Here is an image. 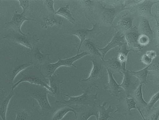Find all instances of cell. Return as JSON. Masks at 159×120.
<instances>
[{"label":"cell","instance_id":"9","mask_svg":"<svg viewBox=\"0 0 159 120\" xmlns=\"http://www.w3.org/2000/svg\"><path fill=\"white\" fill-rule=\"evenodd\" d=\"M29 10H23L21 14L18 13V10L13 13L12 20L5 24V28L7 29L14 30V32L25 35L21 30V27L24 21H34L33 19L27 18V16H30Z\"/></svg>","mask_w":159,"mask_h":120},{"label":"cell","instance_id":"45","mask_svg":"<svg viewBox=\"0 0 159 120\" xmlns=\"http://www.w3.org/2000/svg\"><path fill=\"white\" fill-rule=\"evenodd\" d=\"M158 12H159V10H158Z\"/></svg>","mask_w":159,"mask_h":120},{"label":"cell","instance_id":"27","mask_svg":"<svg viewBox=\"0 0 159 120\" xmlns=\"http://www.w3.org/2000/svg\"><path fill=\"white\" fill-rule=\"evenodd\" d=\"M83 47L86 50V52L89 53L90 55L100 58L103 61H104L103 59L102 54L98 50L97 47L94 43L92 42L91 39L86 40L83 42Z\"/></svg>","mask_w":159,"mask_h":120},{"label":"cell","instance_id":"47","mask_svg":"<svg viewBox=\"0 0 159 120\" xmlns=\"http://www.w3.org/2000/svg\"></svg>","mask_w":159,"mask_h":120},{"label":"cell","instance_id":"20","mask_svg":"<svg viewBox=\"0 0 159 120\" xmlns=\"http://www.w3.org/2000/svg\"><path fill=\"white\" fill-rule=\"evenodd\" d=\"M59 76L56 73L48 79L50 84L49 86L51 89V92L49 93L48 94L55 97L56 101H59L62 99L61 98V88L60 87L62 81L60 80Z\"/></svg>","mask_w":159,"mask_h":120},{"label":"cell","instance_id":"38","mask_svg":"<svg viewBox=\"0 0 159 120\" xmlns=\"http://www.w3.org/2000/svg\"><path fill=\"white\" fill-rule=\"evenodd\" d=\"M138 42H139V44L140 46L143 47L144 46L147 45L150 42V40L148 36L144 35H140Z\"/></svg>","mask_w":159,"mask_h":120},{"label":"cell","instance_id":"17","mask_svg":"<svg viewBox=\"0 0 159 120\" xmlns=\"http://www.w3.org/2000/svg\"><path fill=\"white\" fill-rule=\"evenodd\" d=\"M76 112V120H88L91 116H95L96 120H98V108L95 107L81 106L73 107Z\"/></svg>","mask_w":159,"mask_h":120},{"label":"cell","instance_id":"8","mask_svg":"<svg viewBox=\"0 0 159 120\" xmlns=\"http://www.w3.org/2000/svg\"><path fill=\"white\" fill-rule=\"evenodd\" d=\"M2 39H7L13 41L14 43L22 45L23 46L28 48L29 49H33L35 44L39 42L40 39L37 38L35 35L26 34H20L16 32H13L4 36Z\"/></svg>","mask_w":159,"mask_h":120},{"label":"cell","instance_id":"24","mask_svg":"<svg viewBox=\"0 0 159 120\" xmlns=\"http://www.w3.org/2000/svg\"><path fill=\"white\" fill-rule=\"evenodd\" d=\"M43 28H47L48 26L53 27L55 25L58 26H61L63 23L62 19L59 17L56 16L55 15L48 14L46 16H43L42 17Z\"/></svg>","mask_w":159,"mask_h":120},{"label":"cell","instance_id":"22","mask_svg":"<svg viewBox=\"0 0 159 120\" xmlns=\"http://www.w3.org/2000/svg\"><path fill=\"white\" fill-rule=\"evenodd\" d=\"M108 76V82L104 87L105 90H109V93L112 96L117 97L119 93L121 91L120 90V87L119 84L117 83L113 77V73L108 69H106Z\"/></svg>","mask_w":159,"mask_h":120},{"label":"cell","instance_id":"36","mask_svg":"<svg viewBox=\"0 0 159 120\" xmlns=\"http://www.w3.org/2000/svg\"><path fill=\"white\" fill-rule=\"evenodd\" d=\"M43 2L48 14L56 15V11L54 7L55 2L53 0H45L43 1Z\"/></svg>","mask_w":159,"mask_h":120},{"label":"cell","instance_id":"4","mask_svg":"<svg viewBox=\"0 0 159 120\" xmlns=\"http://www.w3.org/2000/svg\"><path fill=\"white\" fill-rule=\"evenodd\" d=\"M89 89H87L83 91V94L80 96L72 97L68 95L64 94V95L69 97V100H66L62 98L59 101H56V103L73 107H78V106L95 107L97 105L95 100L98 99V93H96L95 94L89 95L88 94Z\"/></svg>","mask_w":159,"mask_h":120},{"label":"cell","instance_id":"23","mask_svg":"<svg viewBox=\"0 0 159 120\" xmlns=\"http://www.w3.org/2000/svg\"><path fill=\"white\" fill-rule=\"evenodd\" d=\"M102 65L106 69L110 70L113 74L114 73H119L122 74L123 69L117 57H114L106 61L104 60L102 62Z\"/></svg>","mask_w":159,"mask_h":120},{"label":"cell","instance_id":"39","mask_svg":"<svg viewBox=\"0 0 159 120\" xmlns=\"http://www.w3.org/2000/svg\"><path fill=\"white\" fill-rule=\"evenodd\" d=\"M20 6L21 7L23 10H29L30 9V1L28 0H19Z\"/></svg>","mask_w":159,"mask_h":120},{"label":"cell","instance_id":"37","mask_svg":"<svg viewBox=\"0 0 159 120\" xmlns=\"http://www.w3.org/2000/svg\"><path fill=\"white\" fill-rule=\"evenodd\" d=\"M148 66V70H153L159 74V57H156L152 60L151 64Z\"/></svg>","mask_w":159,"mask_h":120},{"label":"cell","instance_id":"28","mask_svg":"<svg viewBox=\"0 0 159 120\" xmlns=\"http://www.w3.org/2000/svg\"><path fill=\"white\" fill-rule=\"evenodd\" d=\"M127 43H125L117 51L118 54L117 57L118 59L121 64L123 71L126 70V62H127L128 54L130 51H133L132 49H127Z\"/></svg>","mask_w":159,"mask_h":120},{"label":"cell","instance_id":"3","mask_svg":"<svg viewBox=\"0 0 159 120\" xmlns=\"http://www.w3.org/2000/svg\"><path fill=\"white\" fill-rule=\"evenodd\" d=\"M100 7L98 11V18L102 23L110 26L113 25V21L115 18L122 11L129 9L126 7L124 3L119 2L114 5L113 7H107L103 6L102 2H100Z\"/></svg>","mask_w":159,"mask_h":120},{"label":"cell","instance_id":"35","mask_svg":"<svg viewBox=\"0 0 159 120\" xmlns=\"http://www.w3.org/2000/svg\"><path fill=\"white\" fill-rule=\"evenodd\" d=\"M143 115L145 120H157L159 117V105L152 108L149 112Z\"/></svg>","mask_w":159,"mask_h":120},{"label":"cell","instance_id":"25","mask_svg":"<svg viewBox=\"0 0 159 120\" xmlns=\"http://www.w3.org/2000/svg\"><path fill=\"white\" fill-rule=\"evenodd\" d=\"M107 104V102H104L102 104H100L97 105L98 110V120H107L109 118H113V117L110 116V114L115 112L114 108H112L111 105H109L108 108L106 109L105 106Z\"/></svg>","mask_w":159,"mask_h":120},{"label":"cell","instance_id":"30","mask_svg":"<svg viewBox=\"0 0 159 120\" xmlns=\"http://www.w3.org/2000/svg\"><path fill=\"white\" fill-rule=\"evenodd\" d=\"M56 15L63 17L71 23L75 24V20L73 17L72 14L70 9L69 5L61 7L57 11H56Z\"/></svg>","mask_w":159,"mask_h":120},{"label":"cell","instance_id":"15","mask_svg":"<svg viewBox=\"0 0 159 120\" xmlns=\"http://www.w3.org/2000/svg\"><path fill=\"white\" fill-rule=\"evenodd\" d=\"M125 35L126 43L130 49L133 51L136 50V51H140L143 48V47L139 44V38L141 35L138 31V29L136 27H134L132 29L124 34Z\"/></svg>","mask_w":159,"mask_h":120},{"label":"cell","instance_id":"6","mask_svg":"<svg viewBox=\"0 0 159 120\" xmlns=\"http://www.w3.org/2000/svg\"><path fill=\"white\" fill-rule=\"evenodd\" d=\"M87 55H90V54L88 52L84 51L71 58L64 59H61L60 58H58V61L57 62L48 64L43 67L42 73L45 77L48 79L49 77L56 74V70L60 67H74L75 68H77V67L74 64V62Z\"/></svg>","mask_w":159,"mask_h":120},{"label":"cell","instance_id":"29","mask_svg":"<svg viewBox=\"0 0 159 120\" xmlns=\"http://www.w3.org/2000/svg\"><path fill=\"white\" fill-rule=\"evenodd\" d=\"M69 112H73L75 118H76V112L74 109L72 107L68 106H64V107L58 109L56 112H55L51 120H62L63 118L65 117V115Z\"/></svg>","mask_w":159,"mask_h":120},{"label":"cell","instance_id":"21","mask_svg":"<svg viewBox=\"0 0 159 120\" xmlns=\"http://www.w3.org/2000/svg\"><path fill=\"white\" fill-rule=\"evenodd\" d=\"M141 35H144L149 38L150 42L156 38L154 31L150 27L149 21L147 19L141 17L139 27L137 28Z\"/></svg>","mask_w":159,"mask_h":120},{"label":"cell","instance_id":"13","mask_svg":"<svg viewBox=\"0 0 159 120\" xmlns=\"http://www.w3.org/2000/svg\"><path fill=\"white\" fill-rule=\"evenodd\" d=\"M29 55L30 57L31 62L37 69L41 70L47 65L51 63L50 54H42L38 47H34L30 51Z\"/></svg>","mask_w":159,"mask_h":120},{"label":"cell","instance_id":"7","mask_svg":"<svg viewBox=\"0 0 159 120\" xmlns=\"http://www.w3.org/2000/svg\"><path fill=\"white\" fill-rule=\"evenodd\" d=\"M86 18L89 20V21L92 24L93 28L92 29H87L83 28L82 25L78 26V27L75 28L73 29L70 31L68 33L69 35H75L77 36L79 38L80 41V44L79 48H78V51H77V54H79L80 50V47L82 46L83 42L86 40L88 39H91V38L93 37L94 35H96L99 34L101 33L100 29L98 26V23L96 22L94 24L93 23L92 21L89 18L86 16Z\"/></svg>","mask_w":159,"mask_h":120},{"label":"cell","instance_id":"18","mask_svg":"<svg viewBox=\"0 0 159 120\" xmlns=\"http://www.w3.org/2000/svg\"><path fill=\"white\" fill-rule=\"evenodd\" d=\"M15 95L12 89L7 91L2 90V93L0 95V117L2 120H7V107L10 100Z\"/></svg>","mask_w":159,"mask_h":120},{"label":"cell","instance_id":"14","mask_svg":"<svg viewBox=\"0 0 159 120\" xmlns=\"http://www.w3.org/2000/svg\"><path fill=\"white\" fill-rule=\"evenodd\" d=\"M117 99L118 101V104L116 105V110L115 111L114 114L118 112L124 116H131L132 115L131 112V109H137L136 103L132 98L126 97L124 98L120 95V97Z\"/></svg>","mask_w":159,"mask_h":120},{"label":"cell","instance_id":"19","mask_svg":"<svg viewBox=\"0 0 159 120\" xmlns=\"http://www.w3.org/2000/svg\"><path fill=\"white\" fill-rule=\"evenodd\" d=\"M134 19V15L127 13L122 16L118 22L117 25L114 27V28L116 31L120 32L124 34L133 28Z\"/></svg>","mask_w":159,"mask_h":120},{"label":"cell","instance_id":"5","mask_svg":"<svg viewBox=\"0 0 159 120\" xmlns=\"http://www.w3.org/2000/svg\"><path fill=\"white\" fill-rule=\"evenodd\" d=\"M98 58H99L95 57L90 60L92 62L93 68L88 78L80 81L82 84L87 85V89H89L93 86L98 88L97 84L100 83L101 80L104 76L105 70L102 65L103 61L100 58V59Z\"/></svg>","mask_w":159,"mask_h":120},{"label":"cell","instance_id":"11","mask_svg":"<svg viewBox=\"0 0 159 120\" xmlns=\"http://www.w3.org/2000/svg\"><path fill=\"white\" fill-rule=\"evenodd\" d=\"M159 2V1L145 0L141 3H139L136 5L130 7V10L135 15H137L141 17L147 19L148 20L156 18V16H155L152 14L151 10L152 7L155 4Z\"/></svg>","mask_w":159,"mask_h":120},{"label":"cell","instance_id":"46","mask_svg":"<svg viewBox=\"0 0 159 120\" xmlns=\"http://www.w3.org/2000/svg\"><path fill=\"white\" fill-rule=\"evenodd\" d=\"M157 120H159V117L158 118Z\"/></svg>","mask_w":159,"mask_h":120},{"label":"cell","instance_id":"26","mask_svg":"<svg viewBox=\"0 0 159 120\" xmlns=\"http://www.w3.org/2000/svg\"><path fill=\"white\" fill-rule=\"evenodd\" d=\"M143 84H140L136 90L134 91L132 98L134 100L136 103V108H140V109H144L148 105V103L144 100L143 98V92H142V87Z\"/></svg>","mask_w":159,"mask_h":120},{"label":"cell","instance_id":"32","mask_svg":"<svg viewBox=\"0 0 159 120\" xmlns=\"http://www.w3.org/2000/svg\"><path fill=\"white\" fill-rule=\"evenodd\" d=\"M15 112L16 114V118L15 120H33V114L30 109L20 108L15 110Z\"/></svg>","mask_w":159,"mask_h":120},{"label":"cell","instance_id":"40","mask_svg":"<svg viewBox=\"0 0 159 120\" xmlns=\"http://www.w3.org/2000/svg\"><path fill=\"white\" fill-rule=\"evenodd\" d=\"M152 59L149 58L147 55H144L143 57H142V59H141V61L144 63L145 64L148 65H149L152 62Z\"/></svg>","mask_w":159,"mask_h":120},{"label":"cell","instance_id":"12","mask_svg":"<svg viewBox=\"0 0 159 120\" xmlns=\"http://www.w3.org/2000/svg\"><path fill=\"white\" fill-rule=\"evenodd\" d=\"M32 65V63L28 60H21L17 58L14 62L11 64L7 72L5 73L6 76L8 79V84L12 87L14 85L13 81L17 75Z\"/></svg>","mask_w":159,"mask_h":120},{"label":"cell","instance_id":"2","mask_svg":"<svg viewBox=\"0 0 159 120\" xmlns=\"http://www.w3.org/2000/svg\"><path fill=\"white\" fill-rule=\"evenodd\" d=\"M21 78L16 83L13 85L11 89L14 90V89L21 82H29L32 84L39 85L46 88L48 90V94L51 92L50 86L48 84L47 79L45 77L41 70L33 67H28L20 72Z\"/></svg>","mask_w":159,"mask_h":120},{"label":"cell","instance_id":"44","mask_svg":"<svg viewBox=\"0 0 159 120\" xmlns=\"http://www.w3.org/2000/svg\"><path fill=\"white\" fill-rule=\"evenodd\" d=\"M137 109L138 110V111H139V113H140V114H141V116H142V118H143V120H145L144 118V117L143 115V114H142V112H141V110H140V108H137Z\"/></svg>","mask_w":159,"mask_h":120},{"label":"cell","instance_id":"42","mask_svg":"<svg viewBox=\"0 0 159 120\" xmlns=\"http://www.w3.org/2000/svg\"><path fill=\"white\" fill-rule=\"evenodd\" d=\"M151 75H152V77L150 78V80L153 81L156 84H159V74L157 73L156 75H154V74H151Z\"/></svg>","mask_w":159,"mask_h":120},{"label":"cell","instance_id":"43","mask_svg":"<svg viewBox=\"0 0 159 120\" xmlns=\"http://www.w3.org/2000/svg\"><path fill=\"white\" fill-rule=\"evenodd\" d=\"M156 19L157 22V24L156 25V31H157V37L158 46L159 47V23L157 19V14H156Z\"/></svg>","mask_w":159,"mask_h":120},{"label":"cell","instance_id":"34","mask_svg":"<svg viewBox=\"0 0 159 120\" xmlns=\"http://www.w3.org/2000/svg\"><path fill=\"white\" fill-rule=\"evenodd\" d=\"M80 5L86 11L92 12L94 7V5L97 1H90V0H82L79 1Z\"/></svg>","mask_w":159,"mask_h":120},{"label":"cell","instance_id":"1","mask_svg":"<svg viewBox=\"0 0 159 120\" xmlns=\"http://www.w3.org/2000/svg\"><path fill=\"white\" fill-rule=\"evenodd\" d=\"M48 90L44 87L32 84L28 85L25 90L27 96L37 101L39 106L37 111L43 117L53 111V108L50 105L48 98Z\"/></svg>","mask_w":159,"mask_h":120},{"label":"cell","instance_id":"10","mask_svg":"<svg viewBox=\"0 0 159 120\" xmlns=\"http://www.w3.org/2000/svg\"><path fill=\"white\" fill-rule=\"evenodd\" d=\"M122 73L123 74V81L119 84L120 87L124 89L126 97L132 98L134 91L140 85V81L129 70H125Z\"/></svg>","mask_w":159,"mask_h":120},{"label":"cell","instance_id":"41","mask_svg":"<svg viewBox=\"0 0 159 120\" xmlns=\"http://www.w3.org/2000/svg\"><path fill=\"white\" fill-rule=\"evenodd\" d=\"M146 55H147L152 60L154 59L157 57V53L156 51H154V50H150V51H148L146 53Z\"/></svg>","mask_w":159,"mask_h":120},{"label":"cell","instance_id":"31","mask_svg":"<svg viewBox=\"0 0 159 120\" xmlns=\"http://www.w3.org/2000/svg\"><path fill=\"white\" fill-rule=\"evenodd\" d=\"M130 73L134 76L136 77L139 81L140 84L143 85L144 84L147 85L148 82L147 81V76L148 75L149 70L148 69V66H147L143 69L138 71H130Z\"/></svg>","mask_w":159,"mask_h":120},{"label":"cell","instance_id":"33","mask_svg":"<svg viewBox=\"0 0 159 120\" xmlns=\"http://www.w3.org/2000/svg\"><path fill=\"white\" fill-rule=\"evenodd\" d=\"M158 100H159V91L152 96L151 100L149 101V103L148 104L147 106L144 109L141 110L143 115H145L148 112H149L153 108L155 104L157 103V102Z\"/></svg>","mask_w":159,"mask_h":120},{"label":"cell","instance_id":"16","mask_svg":"<svg viewBox=\"0 0 159 120\" xmlns=\"http://www.w3.org/2000/svg\"><path fill=\"white\" fill-rule=\"evenodd\" d=\"M125 43H126V42L124 34L121 33L120 32L116 31L114 37L105 47L102 48L97 47V48L102 54V59L104 60L106 54L109 50H111L112 48H115L117 46H119L120 48Z\"/></svg>","mask_w":159,"mask_h":120}]
</instances>
